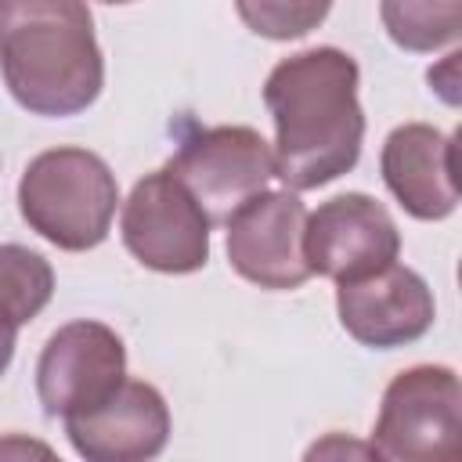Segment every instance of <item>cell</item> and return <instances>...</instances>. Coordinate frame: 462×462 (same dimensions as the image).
Wrapping results in <instances>:
<instances>
[{
  "label": "cell",
  "mask_w": 462,
  "mask_h": 462,
  "mask_svg": "<svg viewBox=\"0 0 462 462\" xmlns=\"http://www.w3.org/2000/svg\"><path fill=\"white\" fill-rule=\"evenodd\" d=\"M357 79V61L339 47H310L271 69L263 105L274 119V177L289 191L332 184L357 166L365 141Z\"/></svg>",
  "instance_id": "1"
},
{
  "label": "cell",
  "mask_w": 462,
  "mask_h": 462,
  "mask_svg": "<svg viewBox=\"0 0 462 462\" xmlns=\"http://www.w3.org/2000/svg\"><path fill=\"white\" fill-rule=\"evenodd\" d=\"M0 72L32 116L90 108L105 87V58L87 0H0Z\"/></svg>",
  "instance_id": "2"
},
{
  "label": "cell",
  "mask_w": 462,
  "mask_h": 462,
  "mask_svg": "<svg viewBox=\"0 0 462 462\" xmlns=\"http://www.w3.org/2000/svg\"><path fill=\"white\" fill-rule=\"evenodd\" d=\"M119 206L112 166L87 148H47L18 180L22 220L65 253L94 249L108 238Z\"/></svg>",
  "instance_id": "3"
},
{
  "label": "cell",
  "mask_w": 462,
  "mask_h": 462,
  "mask_svg": "<svg viewBox=\"0 0 462 462\" xmlns=\"http://www.w3.org/2000/svg\"><path fill=\"white\" fill-rule=\"evenodd\" d=\"M462 437V386L444 365H411L390 379L372 430V451L390 462L455 458Z\"/></svg>",
  "instance_id": "4"
},
{
  "label": "cell",
  "mask_w": 462,
  "mask_h": 462,
  "mask_svg": "<svg viewBox=\"0 0 462 462\" xmlns=\"http://www.w3.org/2000/svg\"><path fill=\"white\" fill-rule=\"evenodd\" d=\"M209 217L162 166L144 173L123 202L119 235L137 263L159 274H191L209 260Z\"/></svg>",
  "instance_id": "5"
},
{
  "label": "cell",
  "mask_w": 462,
  "mask_h": 462,
  "mask_svg": "<svg viewBox=\"0 0 462 462\" xmlns=\"http://www.w3.org/2000/svg\"><path fill=\"white\" fill-rule=\"evenodd\" d=\"M166 170L191 191L209 224H227L274 177V152L253 126H209L180 137Z\"/></svg>",
  "instance_id": "6"
},
{
  "label": "cell",
  "mask_w": 462,
  "mask_h": 462,
  "mask_svg": "<svg viewBox=\"0 0 462 462\" xmlns=\"http://www.w3.org/2000/svg\"><path fill=\"white\" fill-rule=\"evenodd\" d=\"M126 379V346L101 321L61 325L36 361V393L51 419H69L108 401Z\"/></svg>",
  "instance_id": "7"
},
{
  "label": "cell",
  "mask_w": 462,
  "mask_h": 462,
  "mask_svg": "<svg viewBox=\"0 0 462 462\" xmlns=\"http://www.w3.org/2000/svg\"><path fill=\"white\" fill-rule=\"evenodd\" d=\"M401 253V231L383 202L365 191H346L307 213L303 260L310 274L332 278L336 285L365 278Z\"/></svg>",
  "instance_id": "8"
},
{
  "label": "cell",
  "mask_w": 462,
  "mask_h": 462,
  "mask_svg": "<svg viewBox=\"0 0 462 462\" xmlns=\"http://www.w3.org/2000/svg\"><path fill=\"white\" fill-rule=\"evenodd\" d=\"M307 206L296 191H260L242 202L227 227V263L260 289H300L310 278L303 260Z\"/></svg>",
  "instance_id": "9"
},
{
  "label": "cell",
  "mask_w": 462,
  "mask_h": 462,
  "mask_svg": "<svg viewBox=\"0 0 462 462\" xmlns=\"http://www.w3.org/2000/svg\"><path fill=\"white\" fill-rule=\"evenodd\" d=\"M339 325L365 346L393 350L422 339L433 328L437 303L422 274L404 263H386L336 289Z\"/></svg>",
  "instance_id": "10"
},
{
  "label": "cell",
  "mask_w": 462,
  "mask_h": 462,
  "mask_svg": "<svg viewBox=\"0 0 462 462\" xmlns=\"http://www.w3.org/2000/svg\"><path fill=\"white\" fill-rule=\"evenodd\" d=\"M87 462H144L170 440V408L152 383L123 379L119 390L90 411L61 419Z\"/></svg>",
  "instance_id": "11"
},
{
  "label": "cell",
  "mask_w": 462,
  "mask_h": 462,
  "mask_svg": "<svg viewBox=\"0 0 462 462\" xmlns=\"http://www.w3.org/2000/svg\"><path fill=\"white\" fill-rule=\"evenodd\" d=\"M390 195L415 220H444L458 206L455 180V137L426 123L397 126L379 155Z\"/></svg>",
  "instance_id": "12"
},
{
  "label": "cell",
  "mask_w": 462,
  "mask_h": 462,
  "mask_svg": "<svg viewBox=\"0 0 462 462\" xmlns=\"http://www.w3.org/2000/svg\"><path fill=\"white\" fill-rule=\"evenodd\" d=\"M386 36L411 54H433L462 36V0H379Z\"/></svg>",
  "instance_id": "13"
},
{
  "label": "cell",
  "mask_w": 462,
  "mask_h": 462,
  "mask_svg": "<svg viewBox=\"0 0 462 462\" xmlns=\"http://www.w3.org/2000/svg\"><path fill=\"white\" fill-rule=\"evenodd\" d=\"M54 296L51 263L29 245L4 242L0 245V321L25 325L32 321Z\"/></svg>",
  "instance_id": "14"
},
{
  "label": "cell",
  "mask_w": 462,
  "mask_h": 462,
  "mask_svg": "<svg viewBox=\"0 0 462 462\" xmlns=\"http://www.w3.org/2000/svg\"><path fill=\"white\" fill-rule=\"evenodd\" d=\"M235 11L263 40H300L328 18L332 0H235Z\"/></svg>",
  "instance_id": "15"
},
{
  "label": "cell",
  "mask_w": 462,
  "mask_h": 462,
  "mask_svg": "<svg viewBox=\"0 0 462 462\" xmlns=\"http://www.w3.org/2000/svg\"><path fill=\"white\" fill-rule=\"evenodd\" d=\"M18 328L14 325H7V321H0V375L7 372V365H11V357H14V336Z\"/></svg>",
  "instance_id": "16"
},
{
  "label": "cell",
  "mask_w": 462,
  "mask_h": 462,
  "mask_svg": "<svg viewBox=\"0 0 462 462\" xmlns=\"http://www.w3.org/2000/svg\"><path fill=\"white\" fill-rule=\"evenodd\" d=\"M105 4H130V0H105Z\"/></svg>",
  "instance_id": "17"
}]
</instances>
